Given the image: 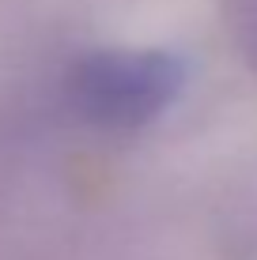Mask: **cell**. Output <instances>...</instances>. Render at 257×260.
<instances>
[{
    "instance_id": "6da1fadb",
    "label": "cell",
    "mask_w": 257,
    "mask_h": 260,
    "mask_svg": "<svg viewBox=\"0 0 257 260\" xmlns=\"http://www.w3.org/2000/svg\"><path fill=\"white\" fill-rule=\"evenodd\" d=\"M185 91V60L166 49H99L68 72V102L102 132H140Z\"/></svg>"
}]
</instances>
